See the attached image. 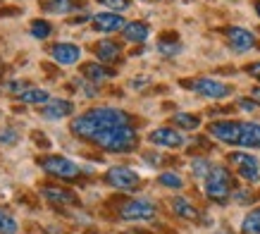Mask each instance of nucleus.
Wrapping results in <instances>:
<instances>
[{
    "instance_id": "1",
    "label": "nucleus",
    "mask_w": 260,
    "mask_h": 234,
    "mask_svg": "<svg viewBox=\"0 0 260 234\" xmlns=\"http://www.w3.org/2000/svg\"><path fill=\"white\" fill-rule=\"evenodd\" d=\"M126 125H129V115H126L124 110L93 108L72 122V134H77L81 139L93 141L98 134L108 132V129H115V127H126Z\"/></svg>"
},
{
    "instance_id": "2",
    "label": "nucleus",
    "mask_w": 260,
    "mask_h": 234,
    "mask_svg": "<svg viewBox=\"0 0 260 234\" xmlns=\"http://www.w3.org/2000/svg\"><path fill=\"white\" fill-rule=\"evenodd\" d=\"M93 143H98L101 149L112 151V153H129L139 146V136L132 127H115V129H108V132L98 134L93 139Z\"/></svg>"
},
{
    "instance_id": "3",
    "label": "nucleus",
    "mask_w": 260,
    "mask_h": 234,
    "mask_svg": "<svg viewBox=\"0 0 260 234\" xmlns=\"http://www.w3.org/2000/svg\"><path fill=\"white\" fill-rule=\"evenodd\" d=\"M232 174H229L227 167H222V165H217V167H213L210 170V174L205 177V194H208V198H213V201L217 203H224L229 198V194H232Z\"/></svg>"
},
{
    "instance_id": "4",
    "label": "nucleus",
    "mask_w": 260,
    "mask_h": 234,
    "mask_svg": "<svg viewBox=\"0 0 260 234\" xmlns=\"http://www.w3.org/2000/svg\"><path fill=\"white\" fill-rule=\"evenodd\" d=\"M41 167L48 172V174H53V177H57V180H77L81 174L79 165L72 163L70 158L64 156H48L41 160Z\"/></svg>"
},
{
    "instance_id": "5",
    "label": "nucleus",
    "mask_w": 260,
    "mask_h": 234,
    "mask_svg": "<svg viewBox=\"0 0 260 234\" xmlns=\"http://www.w3.org/2000/svg\"><path fill=\"white\" fill-rule=\"evenodd\" d=\"M229 163L234 165L239 177H244L246 182H258L260 180V163L258 158L251 156V153H244V151H234L229 156Z\"/></svg>"
},
{
    "instance_id": "6",
    "label": "nucleus",
    "mask_w": 260,
    "mask_h": 234,
    "mask_svg": "<svg viewBox=\"0 0 260 234\" xmlns=\"http://www.w3.org/2000/svg\"><path fill=\"white\" fill-rule=\"evenodd\" d=\"M155 213V203L148 198H132L119 208V215L124 220H153Z\"/></svg>"
},
{
    "instance_id": "7",
    "label": "nucleus",
    "mask_w": 260,
    "mask_h": 234,
    "mask_svg": "<svg viewBox=\"0 0 260 234\" xmlns=\"http://www.w3.org/2000/svg\"><path fill=\"white\" fill-rule=\"evenodd\" d=\"M108 184L115 189H122V191H129V189L139 187V174H136L132 167H124V165H117V167H110L108 174H105Z\"/></svg>"
},
{
    "instance_id": "8",
    "label": "nucleus",
    "mask_w": 260,
    "mask_h": 234,
    "mask_svg": "<svg viewBox=\"0 0 260 234\" xmlns=\"http://www.w3.org/2000/svg\"><path fill=\"white\" fill-rule=\"evenodd\" d=\"M191 89L196 91V94L205 96V98H224V96L232 94V86L222 84L217 79H198L191 84Z\"/></svg>"
},
{
    "instance_id": "9",
    "label": "nucleus",
    "mask_w": 260,
    "mask_h": 234,
    "mask_svg": "<svg viewBox=\"0 0 260 234\" xmlns=\"http://www.w3.org/2000/svg\"><path fill=\"white\" fill-rule=\"evenodd\" d=\"M150 143L155 146H165V149H181L184 146V136L172 127H158L150 132Z\"/></svg>"
},
{
    "instance_id": "10",
    "label": "nucleus",
    "mask_w": 260,
    "mask_h": 234,
    "mask_svg": "<svg viewBox=\"0 0 260 234\" xmlns=\"http://www.w3.org/2000/svg\"><path fill=\"white\" fill-rule=\"evenodd\" d=\"M210 136L224 143H239V134H241V122H213L208 127Z\"/></svg>"
},
{
    "instance_id": "11",
    "label": "nucleus",
    "mask_w": 260,
    "mask_h": 234,
    "mask_svg": "<svg viewBox=\"0 0 260 234\" xmlns=\"http://www.w3.org/2000/svg\"><path fill=\"white\" fill-rule=\"evenodd\" d=\"M227 39H229V46L234 48L237 53H246V50H251L255 46V36L248 29H241V26H229Z\"/></svg>"
},
{
    "instance_id": "12",
    "label": "nucleus",
    "mask_w": 260,
    "mask_h": 234,
    "mask_svg": "<svg viewBox=\"0 0 260 234\" xmlns=\"http://www.w3.org/2000/svg\"><path fill=\"white\" fill-rule=\"evenodd\" d=\"M93 26L103 34H115V32H122L126 24L117 12H98L93 17Z\"/></svg>"
},
{
    "instance_id": "13",
    "label": "nucleus",
    "mask_w": 260,
    "mask_h": 234,
    "mask_svg": "<svg viewBox=\"0 0 260 234\" xmlns=\"http://www.w3.org/2000/svg\"><path fill=\"white\" fill-rule=\"evenodd\" d=\"M74 112V105L64 98H55V101H48L43 108H41V117L46 120H60V117H67Z\"/></svg>"
},
{
    "instance_id": "14",
    "label": "nucleus",
    "mask_w": 260,
    "mask_h": 234,
    "mask_svg": "<svg viewBox=\"0 0 260 234\" xmlns=\"http://www.w3.org/2000/svg\"><path fill=\"white\" fill-rule=\"evenodd\" d=\"M53 60H55L57 65H74L77 60H79L81 50L74 43H57V46H53Z\"/></svg>"
},
{
    "instance_id": "15",
    "label": "nucleus",
    "mask_w": 260,
    "mask_h": 234,
    "mask_svg": "<svg viewBox=\"0 0 260 234\" xmlns=\"http://www.w3.org/2000/svg\"><path fill=\"white\" fill-rule=\"evenodd\" d=\"M239 146H244V149H260V125H255V122H241Z\"/></svg>"
},
{
    "instance_id": "16",
    "label": "nucleus",
    "mask_w": 260,
    "mask_h": 234,
    "mask_svg": "<svg viewBox=\"0 0 260 234\" xmlns=\"http://www.w3.org/2000/svg\"><path fill=\"white\" fill-rule=\"evenodd\" d=\"M81 74L86 77V81H93V84H98V81L110 79L115 72H112L110 67L101 65V63H88V65H84V67H81Z\"/></svg>"
},
{
    "instance_id": "17",
    "label": "nucleus",
    "mask_w": 260,
    "mask_h": 234,
    "mask_svg": "<svg viewBox=\"0 0 260 234\" xmlns=\"http://www.w3.org/2000/svg\"><path fill=\"white\" fill-rule=\"evenodd\" d=\"M122 34H124V39L126 41H132V43H143V41L148 39V24H143V22H129L122 29Z\"/></svg>"
},
{
    "instance_id": "18",
    "label": "nucleus",
    "mask_w": 260,
    "mask_h": 234,
    "mask_svg": "<svg viewBox=\"0 0 260 234\" xmlns=\"http://www.w3.org/2000/svg\"><path fill=\"white\" fill-rule=\"evenodd\" d=\"M43 196L48 201L60 203V206H70V203H77V196L67 191V189H55V187H43Z\"/></svg>"
},
{
    "instance_id": "19",
    "label": "nucleus",
    "mask_w": 260,
    "mask_h": 234,
    "mask_svg": "<svg viewBox=\"0 0 260 234\" xmlns=\"http://www.w3.org/2000/svg\"><path fill=\"white\" fill-rule=\"evenodd\" d=\"M95 55H98V60H103V63H115L119 57V46L115 41H101L98 48H95Z\"/></svg>"
},
{
    "instance_id": "20",
    "label": "nucleus",
    "mask_w": 260,
    "mask_h": 234,
    "mask_svg": "<svg viewBox=\"0 0 260 234\" xmlns=\"http://www.w3.org/2000/svg\"><path fill=\"white\" fill-rule=\"evenodd\" d=\"M79 8L74 0H46L43 3V10L46 12H55V15H67V12H74Z\"/></svg>"
},
{
    "instance_id": "21",
    "label": "nucleus",
    "mask_w": 260,
    "mask_h": 234,
    "mask_svg": "<svg viewBox=\"0 0 260 234\" xmlns=\"http://www.w3.org/2000/svg\"><path fill=\"white\" fill-rule=\"evenodd\" d=\"M172 208H174V213L179 215V218H184V220H196L198 218V211L191 206L186 198H181V196H177V198H172Z\"/></svg>"
},
{
    "instance_id": "22",
    "label": "nucleus",
    "mask_w": 260,
    "mask_h": 234,
    "mask_svg": "<svg viewBox=\"0 0 260 234\" xmlns=\"http://www.w3.org/2000/svg\"><path fill=\"white\" fill-rule=\"evenodd\" d=\"M19 98H22L24 103H31V105H43V103L50 101L48 91H43V89H26V91L19 94Z\"/></svg>"
},
{
    "instance_id": "23",
    "label": "nucleus",
    "mask_w": 260,
    "mask_h": 234,
    "mask_svg": "<svg viewBox=\"0 0 260 234\" xmlns=\"http://www.w3.org/2000/svg\"><path fill=\"white\" fill-rule=\"evenodd\" d=\"M172 120H174V125H177V127H181V129H189V132H193V129H198V127H201V117L191 115V112H177Z\"/></svg>"
},
{
    "instance_id": "24",
    "label": "nucleus",
    "mask_w": 260,
    "mask_h": 234,
    "mask_svg": "<svg viewBox=\"0 0 260 234\" xmlns=\"http://www.w3.org/2000/svg\"><path fill=\"white\" fill-rule=\"evenodd\" d=\"M241 232L244 234H260V208L251 211L244 218V225H241Z\"/></svg>"
},
{
    "instance_id": "25",
    "label": "nucleus",
    "mask_w": 260,
    "mask_h": 234,
    "mask_svg": "<svg viewBox=\"0 0 260 234\" xmlns=\"http://www.w3.org/2000/svg\"><path fill=\"white\" fill-rule=\"evenodd\" d=\"M29 32H31V36L34 39H48V36H50V32H53V29H50V24L48 22H41V19H34L31 22V29H29Z\"/></svg>"
},
{
    "instance_id": "26",
    "label": "nucleus",
    "mask_w": 260,
    "mask_h": 234,
    "mask_svg": "<svg viewBox=\"0 0 260 234\" xmlns=\"http://www.w3.org/2000/svg\"><path fill=\"white\" fill-rule=\"evenodd\" d=\"M158 182L162 184V187H170V189H181L184 187V182H181V177L177 174V172H162L158 177Z\"/></svg>"
},
{
    "instance_id": "27",
    "label": "nucleus",
    "mask_w": 260,
    "mask_h": 234,
    "mask_svg": "<svg viewBox=\"0 0 260 234\" xmlns=\"http://www.w3.org/2000/svg\"><path fill=\"white\" fill-rule=\"evenodd\" d=\"M191 170H193V177H208L210 170H213V165L208 163L205 158H196V160L191 163Z\"/></svg>"
},
{
    "instance_id": "28",
    "label": "nucleus",
    "mask_w": 260,
    "mask_h": 234,
    "mask_svg": "<svg viewBox=\"0 0 260 234\" xmlns=\"http://www.w3.org/2000/svg\"><path fill=\"white\" fill-rule=\"evenodd\" d=\"M0 234H17V222L8 213L0 211Z\"/></svg>"
},
{
    "instance_id": "29",
    "label": "nucleus",
    "mask_w": 260,
    "mask_h": 234,
    "mask_svg": "<svg viewBox=\"0 0 260 234\" xmlns=\"http://www.w3.org/2000/svg\"><path fill=\"white\" fill-rule=\"evenodd\" d=\"M158 50L162 55H167V57H172V55H177L181 50V43H165V41H160V43H158Z\"/></svg>"
},
{
    "instance_id": "30",
    "label": "nucleus",
    "mask_w": 260,
    "mask_h": 234,
    "mask_svg": "<svg viewBox=\"0 0 260 234\" xmlns=\"http://www.w3.org/2000/svg\"><path fill=\"white\" fill-rule=\"evenodd\" d=\"M98 3L108 5V8H112V10H126L129 8V0H98Z\"/></svg>"
},
{
    "instance_id": "31",
    "label": "nucleus",
    "mask_w": 260,
    "mask_h": 234,
    "mask_svg": "<svg viewBox=\"0 0 260 234\" xmlns=\"http://www.w3.org/2000/svg\"><path fill=\"white\" fill-rule=\"evenodd\" d=\"M239 108L246 110V112H255V110H258V103L248 101V98H239Z\"/></svg>"
},
{
    "instance_id": "32",
    "label": "nucleus",
    "mask_w": 260,
    "mask_h": 234,
    "mask_svg": "<svg viewBox=\"0 0 260 234\" xmlns=\"http://www.w3.org/2000/svg\"><path fill=\"white\" fill-rule=\"evenodd\" d=\"M0 141L12 143V141H15V129H5V132H0Z\"/></svg>"
},
{
    "instance_id": "33",
    "label": "nucleus",
    "mask_w": 260,
    "mask_h": 234,
    "mask_svg": "<svg viewBox=\"0 0 260 234\" xmlns=\"http://www.w3.org/2000/svg\"><path fill=\"white\" fill-rule=\"evenodd\" d=\"M246 72H248V74H251V77H255L260 81V63H253V65H248V67H246Z\"/></svg>"
},
{
    "instance_id": "34",
    "label": "nucleus",
    "mask_w": 260,
    "mask_h": 234,
    "mask_svg": "<svg viewBox=\"0 0 260 234\" xmlns=\"http://www.w3.org/2000/svg\"><path fill=\"white\" fill-rule=\"evenodd\" d=\"M8 91H17V94H22V91H26V89H24L22 81H10V84H8Z\"/></svg>"
},
{
    "instance_id": "35",
    "label": "nucleus",
    "mask_w": 260,
    "mask_h": 234,
    "mask_svg": "<svg viewBox=\"0 0 260 234\" xmlns=\"http://www.w3.org/2000/svg\"><path fill=\"white\" fill-rule=\"evenodd\" d=\"M253 98H255V101H260V86H258V89H253Z\"/></svg>"
},
{
    "instance_id": "36",
    "label": "nucleus",
    "mask_w": 260,
    "mask_h": 234,
    "mask_svg": "<svg viewBox=\"0 0 260 234\" xmlns=\"http://www.w3.org/2000/svg\"><path fill=\"white\" fill-rule=\"evenodd\" d=\"M255 12L260 15V0H255Z\"/></svg>"
}]
</instances>
